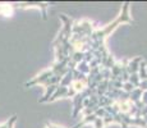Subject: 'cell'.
Segmentation results:
<instances>
[{
	"instance_id": "cell-1",
	"label": "cell",
	"mask_w": 147,
	"mask_h": 128,
	"mask_svg": "<svg viewBox=\"0 0 147 128\" xmlns=\"http://www.w3.org/2000/svg\"><path fill=\"white\" fill-rule=\"evenodd\" d=\"M132 22H133V21H132L131 16H129V4H128V3H125V4H124V7H123V9H121L120 14L114 19V22L106 24L104 28L95 30L94 32L91 33L90 39H91V41L105 42L106 39H107V36H109L114 30H117V28L119 27L121 23H132Z\"/></svg>"
},
{
	"instance_id": "cell-8",
	"label": "cell",
	"mask_w": 147,
	"mask_h": 128,
	"mask_svg": "<svg viewBox=\"0 0 147 128\" xmlns=\"http://www.w3.org/2000/svg\"><path fill=\"white\" fill-rule=\"evenodd\" d=\"M138 77H140L141 81H145L147 79V62L142 60L140 64V69H138Z\"/></svg>"
},
{
	"instance_id": "cell-16",
	"label": "cell",
	"mask_w": 147,
	"mask_h": 128,
	"mask_svg": "<svg viewBox=\"0 0 147 128\" xmlns=\"http://www.w3.org/2000/svg\"><path fill=\"white\" fill-rule=\"evenodd\" d=\"M141 101H142L143 105H147V91H143V92H142V98H141Z\"/></svg>"
},
{
	"instance_id": "cell-6",
	"label": "cell",
	"mask_w": 147,
	"mask_h": 128,
	"mask_svg": "<svg viewBox=\"0 0 147 128\" xmlns=\"http://www.w3.org/2000/svg\"><path fill=\"white\" fill-rule=\"evenodd\" d=\"M109 81L110 79H102V81L97 85V87H96V95H97L98 98L104 96L106 93L107 89H109Z\"/></svg>"
},
{
	"instance_id": "cell-5",
	"label": "cell",
	"mask_w": 147,
	"mask_h": 128,
	"mask_svg": "<svg viewBox=\"0 0 147 128\" xmlns=\"http://www.w3.org/2000/svg\"><path fill=\"white\" fill-rule=\"evenodd\" d=\"M64 98H68V87L59 85L58 89L55 90V92L53 93V96L49 99V102H53V101L58 100V99H64Z\"/></svg>"
},
{
	"instance_id": "cell-13",
	"label": "cell",
	"mask_w": 147,
	"mask_h": 128,
	"mask_svg": "<svg viewBox=\"0 0 147 128\" xmlns=\"http://www.w3.org/2000/svg\"><path fill=\"white\" fill-rule=\"evenodd\" d=\"M92 124H94V128H105V126H104L102 118H96V121H95Z\"/></svg>"
},
{
	"instance_id": "cell-3",
	"label": "cell",
	"mask_w": 147,
	"mask_h": 128,
	"mask_svg": "<svg viewBox=\"0 0 147 128\" xmlns=\"http://www.w3.org/2000/svg\"><path fill=\"white\" fill-rule=\"evenodd\" d=\"M60 19L64 22V26L63 28L60 30V32L64 35V37L70 40L72 37V28H73V21L69 18V17H67L65 14H60Z\"/></svg>"
},
{
	"instance_id": "cell-4",
	"label": "cell",
	"mask_w": 147,
	"mask_h": 128,
	"mask_svg": "<svg viewBox=\"0 0 147 128\" xmlns=\"http://www.w3.org/2000/svg\"><path fill=\"white\" fill-rule=\"evenodd\" d=\"M142 56H137V58H133L131 60H128L127 63V70H128L129 74H133V73H138V69H140V64L142 62Z\"/></svg>"
},
{
	"instance_id": "cell-18",
	"label": "cell",
	"mask_w": 147,
	"mask_h": 128,
	"mask_svg": "<svg viewBox=\"0 0 147 128\" xmlns=\"http://www.w3.org/2000/svg\"><path fill=\"white\" fill-rule=\"evenodd\" d=\"M147 115V105H145V106L141 109V116H145Z\"/></svg>"
},
{
	"instance_id": "cell-11",
	"label": "cell",
	"mask_w": 147,
	"mask_h": 128,
	"mask_svg": "<svg viewBox=\"0 0 147 128\" xmlns=\"http://www.w3.org/2000/svg\"><path fill=\"white\" fill-rule=\"evenodd\" d=\"M128 82H131V83L133 85L134 87H138V86H140L141 79H140V77H138V73H133V74H129Z\"/></svg>"
},
{
	"instance_id": "cell-15",
	"label": "cell",
	"mask_w": 147,
	"mask_h": 128,
	"mask_svg": "<svg viewBox=\"0 0 147 128\" xmlns=\"http://www.w3.org/2000/svg\"><path fill=\"white\" fill-rule=\"evenodd\" d=\"M138 87H140L142 91H147V79H145V81H141L140 82V86H138Z\"/></svg>"
},
{
	"instance_id": "cell-17",
	"label": "cell",
	"mask_w": 147,
	"mask_h": 128,
	"mask_svg": "<svg viewBox=\"0 0 147 128\" xmlns=\"http://www.w3.org/2000/svg\"><path fill=\"white\" fill-rule=\"evenodd\" d=\"M9 121H10L9 128H13V126H14V123H16V121H17V115H13V116H10V118H9Z\"/></svg>"
},
{
	"instance_id": "cell-19",
	"label": "cell",
	"mask_w": 147,
	"mask_h": 128,
	"mask_svg": "<svg viewBox=\"0 0 147 128\" xmlns=\"http://www.w3.org/2000/svg\"><path fill=\"white\" fill-rule=\"evenodd\" d=\"M9 124H10V121L8 119L5 123H3V124H0V128H9Z\"/></svg>"
},
{
	"instance_id": "cell-9",
	"label": "cell",
	"mask_w": 147,
	"mask_h": 128,
	"mask_svg": "<svg viewBox=\"0 0 147 128\" xmlns=\"http://www.w3.org/2000/svg\"><path fill=\"white\" fill-rule=\"evenodd\" d=\"M76 69L78 70V72L83 73V74H88L90 70H91V68H90V64L86 63V62H81V63L77 64V67H76Z\"/></svg>"
},
{
	"instance_id": "cell-14",
	"label": "cell",
	"mask_w": 147,
	"mask_h": 128,
	"mask_svg": "<svg viewBox=\"0 0 147 128\" xmlns=\"http://www.w3.org/2000/svg\"><path fill=\"white\" fill-rule=\"evenodd\" d=\"M95 114L97 115L98 118H104V115L106 114V110H105V108H98V109L95 112Z\"/></svg>"
},
{
	"instance_id": "cell-7",
	"label": "cell",
	"mask_w": 147,
	"mask_h": 128,
	"mask_svg": "<svg viewBox=\"0 0 147 128\" xmlns=\"http://www.w3.org/2000/svg\"><path fill=\"white\" fill-rule=\"evenodd\" d=\"M142 92L143 91L140 89V87H136V89L129 93V101L133 102V104H137L138 101H141V98H142Z\"/></svg>"
},
{
	"instance_id": "cell-10",
	"label": "cell",
	"mask_w": 147,
	"mask_h": 128,
	"mask_svg": "<svg viewBox=\"0 0 147 128\" xmlns=\"http://www.w3.org/2000/svg\"><path fill=\"white\" fill-rule=\"evenodd\" d=\"M113 104H114V101L105 95L98 98V108H106V106H110V105H113Z\"/></svg>"
},
{
	"instance_id": "cell-2",
	"label": "cell",
	"mask_w": 147,
	"mask_h": 128,
	"mask_svg": "<svg viewBox=\"0 0 147 128\" xmlns=\"http://www.w3.org/2000/svg\"><path fill=\"white\" fill-rule=\"evenodd\" d=\"M13 9L18 8V9H28V8H36V9L41 10L42 18L47 19V13L46 9L50 7L49 3H42V1H24V3H17V4H12Z\"/></svg>"
},
{
	"instance_id": "cell-12",
	"label": "cell",
	"mask_w": 147,
	"mask_h": 128,
	"mask_svg": "<svg viewBox=\"0 0 147 128\" xmlns=\"http://www.w3.org/2000/svg\"><path fill=\"white\" fill-rule=\"evenodd\" d=\"M134 89H136V87L131 83V82H124V83H123V87H121V90H123L124 92H127V93H131Z\"/></svg>"
},
{
	"instance_id": "cell-20",
	"label": "cell",
	"mask_w": 147,
	"mask_h": 128,
	"mask_svg": "<svg viewBox=\"0 0 147 128\" xmlns=\"http://www.w3.org/2000/svg\"><path fill=\"white\" fill-rule=\"evenodd\" d=\"M1 12H3V5L0 4V14H1Z\"/></svg>"
}]
</instances>
